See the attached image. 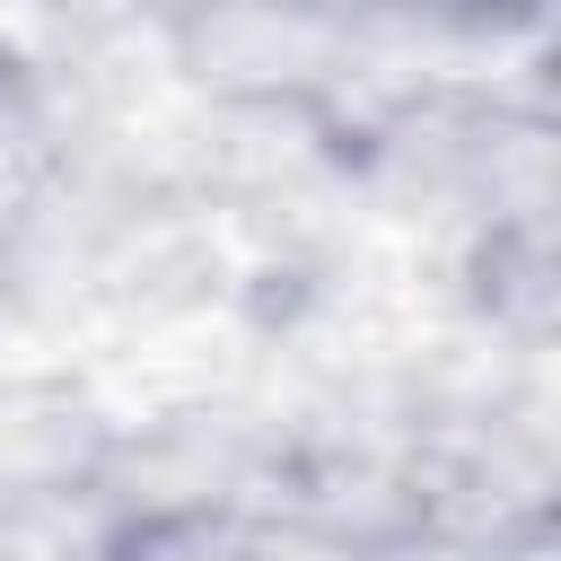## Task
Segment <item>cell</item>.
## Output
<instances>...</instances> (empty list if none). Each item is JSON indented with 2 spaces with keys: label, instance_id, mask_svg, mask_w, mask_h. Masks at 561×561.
Returning <instances> with one entry per match:
<instances>
[{
  "label": "cell",
  "instance_id": "cell-1",
  "mask_svg": "<svg viewBox=\"0 0 561 561\" xmlns=\"http://www.w3.org/2000/svg\"><path fill=\"white\" fill-rule=\"evenodd\" d=\"M123 412L70 368H9L0 377V517L88 508L105 482Z\"/></svg>",
  "mask_w": 561,
  "mask_h": 561
},
{
  "label": "cell",
  "instance_id": "cell-2",
  "mask_svg": "<svg viewBox=\"0 0 561 561\" xmlns=\"http://www.w3.org/2000/svg\"><path fill=\"white\" fill-rule=\"evenodd\" d=\"M473 9H482L500 35H543V9H552V0H473Z\"/></svg>",
  "mask_w": 561,
  "mask_h": 561
}]
</instances>
